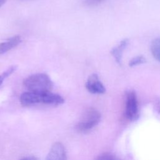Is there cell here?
I'll use <instances>...</instances> for the list:
<instances>
[{
    "instance_id": "cell-1",
    "label": "cell",
    "mask_w": 160,
    "mask_h": 160,
    "mask_svg": "<svg viewBox=\"0 0 160 160\" xmlns=\"http://www.w3.org/2000/svg\"><path fill=\"white\" fill-rule=\"evenodd\" d=\"M23 84L29 91L42 93L51 91L52 82L45 73L32 74L24 80Z\"/></svg>"
},
{
    "instance_id": "cell-2",
    "label": "cell",
    "mask_w": 160,
    "mask_h": 160,
    "mask_svg": "<svg viewBox=\"0 0 160 160\" xmlns=\"http://www.w3.org/2000/svg\"><path fill=\"white\" fill-rule=\"evenodd\" d=\"M100 112L94 108H89L84 113L76 126V129L81 132H87L95 127L101 120Z\"/></svg>"
},
{
    "instance_id": "cell-3",
    "label": "cell",
    "mask_w": 160,
    "mask_h": 160,
    "mask_svg": "<svg viewBox=\"0 0 160 160\" xmlns=\"http://www.w3.org/2000/svg\"><path fill=\"white\" fill-rule=\"evenodd\" d=\"M125 116L131 121L137 119L139 116L138 101L136 94L134 91H129L126 93Z\"/></svg>"
},
{
    "instance_id": "cell-4",
    "label": "cell",
    "mask_w": 160,
    "mask_h": 160,
    "mask_svg": "<svg viewBox=\"0 0 160 160\" xmlns=\"http://www.w3.org/2000/svg\"><path fill=\"white\" fill-rule=\"evenodd\" d=\"M46 92H25L20 96L21 104L24 106H30L37 104H46Z\"/></svg>"
},
{
    "instance_id": "cell-5",
    "label": "cell",
    "mask_w": 160,
    "mask_h": 160,
    "mask_svg": "<svg viewBox=\"0 0 160 160\" xmlns=\"http://www.w3.org/2000/svg\"><path fill=\"white\" fill-rule=\"evenodd\" d=\"M86 88L87 90L92 94H104L106 92V88L103 84L101 82L97 74H91L86 82Z\"/></svg>"
},
{
    "instance_id": "cell-6",
    "label": "cell",
    "mask_w": 160,
    "mask_h": 160,
    "mask_svg": "<svg viewBox=\"0 0 160 160\" xmlns=\"http://www.w3.org/2000/svg\"><path fill=\"white\" fill-rule=\"evenodd\" d=\"M46 160H66V153L64 146L59 142L54 143L46 156Z\"/></svg>"
},
{
    "instance_id": "cell-7",
    "label": "cell",
    "mask_w": 160,
    "mask_h": 160,
    "mask_svg": "<svg viewBox=\"0 0 160 160\" xmlns=\"http://www.w3.org/2000/svg\"><path fill=\"white\" fill-rule=\"evenodd\" d=\"M129 44V39L126 38L122 39L116 47L113 48L111 51V54L114 58L116 62L121 64L122 57L124 51L126 49Z\"/></svg>"
},
{
    "instance_id": "cell-8",
    "label": "cell",
    "mask_w": 160,
    "mask_h": 160,
    "mask_svg": "<svg viewBox=\"0 0 160 160\" xmlns=\"http://www.w3.org/2000/svg\"><path fill=\"white\" fill-rule=\"evenodd\" d=\"M21 41L19 36H15L8 39L7 41L0 44V54H4L18 46Z\"/></svg>"
},
{
    "instance_id": "cell-9",
    "label": "cell",
    "mask_w": 160,
    "mask_h": 160,
    "mask_svg": "<svg viewBox=\"0 0 160 160\" xmlns=\"http://www.w3.org/2000/svg\"><path fill=\"white\" fill-rule=\"evenodd\" d=\"M150 49L154 58L158 61H160V38H157L152 40Z\"/></svg>"
},
{
    "instance_id": "cell-10",
    "label": "cell",
    "mask_w": 160,
    "mask_h": 160,
    "mask_svg": "<svg viewBox=\"0 0 160 160\" xmlns=\"http://www.w3.org/2000/svg\"><path fill=\"white\" fill-rule=\"evenodd\" d=\"M146 62V58L143 56H137L132 58L129 62V66L130 67L136 66L142 64H144Z\"/></svg>"
},
{
    "instance_id": "cell-11",
    "label": "cell",
    "mask_w": 160,
    "mask_h": 160,
    "mask_svg": "<svg viewBox=\"0 0 160 160\" xmlns=\"http://www.w3.org/2000/svg\"><path fill=\"white\" fill-rule=\"evenodd\" d=\"M16 66H12L9 67L8 69L4 71L1 74H0V85L2 83L3 81L8 77H9L11 74H12L16 69Z\"/></svg>"
},
{
    "instance_id": "cell-12",
    "label": "cell",
    "mask_w": 160,
    "mask_h": 160,
    "mask_svg": "<svg viewBox=\"0 0 160 160\" xmlns=\"http://www.w3.org/2000/svg\"><path fill=\"white\" fill-rule=\"evenodd\" d=\"M94 160H120V159L116 156L111 153L105 152L99 155Z\"/></svg>"
},
{
    "instance_id": "cell-13",
    "label": "cell",
    "mask_w": 160,
    "mask_h": 160,
    "mask_svg": "<svg viewBox=\"0 0 160 160\" xmlns=\"http://www.w3.org/2000/svg\"><path fill=\"white\" fill-rule=\"evenodd\" d=\"M105 0H84V3L88 6H94L101 4Z\"/></svg>"
},
{
    "instance_id": "cell-14",
    "label": "cell",
    "mask_w": 160,
    "mask_h": 160,
    "mask_svg": "<svg viewBox=\"0 0 160 160\" xmlns=\"http://www.w3.org/2000/svg\"><path fill=\"white\" fill-rule=\"evenodd\" d=\"M154 105L155 107V109H156V111L158 112V113L160 114V98H156L154 99Z\"/></svg>"
},
{
    "instance_id": "cell-15",
    "label": "cell",
    "mask_w": 160,
    "mask_h": 160,
    "mask_svg": "<svg viewBox=\"0 0 160 160\" xmlns=\"http://www.w3.org/2000/svg\"><path fill=\"white\" fill-rule=\"evenodd\" d=\"M20 160H39V159L34 156H27L21 159Z\"/></svg>"
},
{
    "instance_id": "cell-16",
    "label": "cell",
    "mask_w": 160,
    "mask_h": 160,
    "mask_svg": "<svg viewBox=\"0 0 160 160\" xmlns=\"http://www.w3.org/2000/svg\"><path fill=\"white\" fill-rule=\"evenodd\" d=\"M6 1H7V0H0V7H1V6H2V5L6 2Z\"/></svg>"
}]
</instances>
